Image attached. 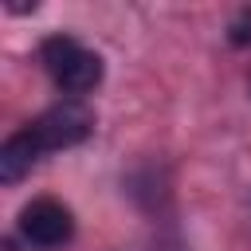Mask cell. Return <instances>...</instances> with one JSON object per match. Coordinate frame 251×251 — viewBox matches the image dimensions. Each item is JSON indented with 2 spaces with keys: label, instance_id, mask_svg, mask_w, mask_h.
<instances>
[{
  "label": "cell",
  "instance_id": "6da1fadb",
  "mask_svg": "<svg viewBox=\"0 0 251 251\" xmlns=\"http://www.w3.org/2000/svg\"><path fill=\"white\" fill-rule=\"evenodd\" d=\"M39 55H43V67L55 78V86L67 90V94H90L102 82V75H106L102 55L90 51V47H82L71 35H47L43 47H39Z\"/></svg>",
  "mask_w": 251,
  "mask_h": 251
},
{
  "label": "cell",
  "instance_id": "7a4b0ae2",
  "mask_svg": "<svg viewBox=\"0 0 251 251\" xmlns=\"http://www.w3.org/2000/svg\"><path fill=\"white\" fill-rule=\"evenodd\" d=\"M27 129L35 133V141H39L43 153H55V149H71V145L86 141L90 129H94V114H90L82 102L63 98V102H55L51 110H43Z\"/></svg>",
  "mask_w": 251,
  "mask_h": 251
},
{
  "label": "cell",
  "instance_id": "3957f363",
  "mask_svg": "<svg viewBox=\"0 0 251 251\" xmlns=\"http://www.w3.org/2000/svg\"><path fill=\"white\" fill-rule=\"evenodd\" d=\"M20 235L31 247H39V251H55V247H63L75 235V216H71L67 204H59L51 196H39V200L24 204V212H20Z\"/></svg>",
  "mask_w": 251,
  "mask_h": 251
},
{
  "label": "cell",
  "instance_id": "277c9868",
  "mask_svg": "<svg viewBox=\"0 0 251 251\" xmlns=\"http://www.w3.org/2000/svg\"><path fill=\"white\" fill-rule=\"evenodd\" d=\"M39 157H43V149H39L35 133L24 126L20 133H12V137L0 145V180H4V184L24 180V176L35 169V161H39Z\"/></svg>",
  "mask_w": 251,
  "mask_h": 251
},
{
  "label": "cell",
  "instance_id": "5b68a950",
  "mask_svg": "<svg viewBox=\"0 0 251 251\" xmlns=\"http://www.w3.org/2000/svg\"><path fill=\"white\" fill-rule=\"evenodd\" d=\"M231 43H239V47H243V43H251V8H243V12H239V20L231 24Z\"/></svg>",
  "mask_w": 251,
  "mask_h": 251
}]
</instances>
